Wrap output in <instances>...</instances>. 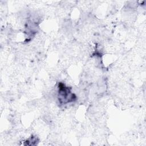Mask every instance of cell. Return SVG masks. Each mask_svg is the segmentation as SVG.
<instances>
[{"mask_svg":"<svg viewBox=\"0 0 146 146\" xmlns=\"http://www.w3.org/2000/svg\"><path fill=\"white\" fill-rule=\"evenodd\" d=\"M59 88V100L61 103H67L73 101L75 96L71 92L68 87L64 86L63 84H60Z\"/></svg>","mask_w":146,"mask_h":146,"instance_id":"obj_1","label":"cell"}]
</instances>
